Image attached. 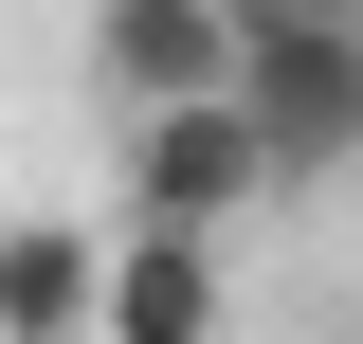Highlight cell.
Returning a JSON list of instances; mask_svg holds the SVG:
<instances>
[{
    "instance_id": "cell-1",
    "label": "cell",
    "mask_w": 363,
    "mask_h": 344,
    "mask_svg": "<svg viewBox=\"0 0 363 344\" xmlns=\"http://www.w3.org/2000/svg\"><path fill=\"white\" fill-rule=\"evenodd\" d=\"M236 109H255V145L291 181L363 164V18H255V73H236Z\"/></svg>"
},
{
    "instance_id": "cell-3",
    "label": "cell",
    "mask_w": 363,
    "mask_h": 344,
    "mask_svg": "<svg viewBox=\"0 0 363 344\" xmlns=\"http://www.w3.org/2000/svg\"><path fill=\"white\" fill-rule=\"evenodd\" d=\"M255 181H291V164L255 145L236 91H218V109H145V127H128V217H145V236H218Z\"/></svg>"
},
{
    "instance_id": "cell-2",
    "label": "cell",
    "mask_w": 363,
    "mask_h": 344,
    "mask_svg": "<svg viewBox=\"0 0 363 344\" xmlns=\"http://www.w3.org/2000/svg\"><path fill=\"white\" fill-rule=\"evenodd\" d=\"M91 73H109V109H218L236 73H255V18H236V0H109V18H91Z\"/></svg>"
},
{
    "instance_id": "cell-4",
    "label": "cell",
    "mask_w": 363,
    "mask_h": 344,
    "mask_svg": "<svg viewBox=\"0 0 363 344\" xmlns=\"http://www.w3.org/2000/svg\"><path fill=\"white\" fill-rule=\"evenodd\" d=\"M0 344H109V236L18 217L0 236Z\"/></svg>"
},
{
    "instance_id": "cell-6",
    "label": "cell",
    "mask_w": 363,
    "mask_h": 344,
    "mask_svg": "<svg viewBox=\"0 0 363 344\" xmlns=\"http://www.w3.org/2000/svg\"><path fill=\"white\" fill-rule=\"evenodd\" d=\"M236 18H363V0H236Z\"/></svg>"
},
{
    "instance_id": "cell-5",
    "label": "cell",
    "mask_w": 363,
    "mask_h": 344,
    "mask_svg": "<svg viewBox=\"0 0 363 344\" xmlns=\"http://www.w3.org/2000/svg\"><path fill=\"white\" fill-rule=\"evenodd\" d=\"M109 344H218V236H109Z\"/></svg>"
}]
</instances>
